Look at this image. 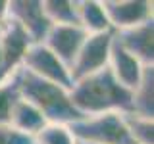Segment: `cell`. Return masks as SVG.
Listing matches in <instances>:
<instances>
[{
  "mask_svg": "<svg viewBox=\"0 0 154 144\" xmlns=\"http://www.w3.org/2000/svg\"><path fill=\"white\" fill-rule=\"evenodd\" d=\"M133 144H154V119L135 113H123Z\"/></svg>",
  "mask_w": 154,
  "mask_h": 144,
  "instance_id": "cell-16",
  "label": "cell"
},
{
  "mask_svg": "<svg viewBox=\"0 0 154 144\" xmlns=\"http://www.w3.org/2000/svg\"><path fill=\"white\" fill-rule=\"evenodd\" d=\"M10 21L16 23L33 44L45 40L52 27L42 8V0H10Z\"/></svg>",
  "mask_w": 154,
  "mask_h": 144,
  "instance_id": "cell-7",
  "label": "cell"
},
{
  "mask_svg": "<svg viewBox=\"0 0 154 144\" xmlns=\"http://www.w3.org/2000/svg\"><path fill=\"white\" fill-rule=\"evenodd\" d=\"M33 144H77L75 134L66 123H46L33 136Z\"/></svg>",
  "mask_w": 154,
  "mask_h": 144,
  "instance_id": "cell-15",
  "label": "cell"
},
{
  "mask_svg": "<svg viewBox=\"0 0 154 144\" xmlns=\"http://www.w3.org/2000/svg\"><path fill=\"white\" fill-rule=\"evenodd\" d=\"M116 40L146 67H154V21L129 31L114 33Z\"/></svg>",
  "mask_w": 154,
  "mask_h": 144,
  "instance_id": "cell-10",
  "label": "cell"
},
{
  "mask_svg": "<svg viewBox=\"0 0 154 144\" xmlns=\"http://www.w3.org/2000/svg\"><path fill=\"white\" fill-rule=\"evenodd\" d=\"M17 83H19L21 98L29 100L35 108L41 110V113L46 117L48 123L71 125L83 117L73 108L69 90L64 88V86L42 81L23 69L17 71Z\"/></svg>",
  "mask_w": 154,
  "mask_h": 144,
  "instance_id": "cell-2",
  "label": "cell"
},
{
  "mask_svg": "<svg viewBox=\"0 0 154 144\" xmlns=\"http://www.w3.org/2000/svg\"><path fill=\"white\" fill-rule=\"evenodd\" d=\"M69 129L77 140L93 144H133L125 125V117L119 112L81 117L79 121L71 123Z\"/></svg>",
  "mask_w": 154,
  "mask_h": 144,
  "instance_id": "cell-3",
  "label": "cell"
},
{
  "mask_svg": "<svg viewBox=\"0 0 154 144\" xmlns=\"http://www.w3.org/2000/svg\"><path fill=\"white\" fill-rule=\"evenodd\" d=\"M114 42V33H102V35H89L85 38L81 50L77 52L73 64H71V79L79 81L98 71L108 69L110 50Z\"/></svg>",
  "mask_w": 154,
  "mask_h": 144,
  "instance_id": "cell-5",
  "label": "cell"
},
{
  "mask_svg": "<svg viewBox=\"0 0 154 144\" xmlns=\"http://www.w3.org/2000/svg\"><path fill=\"white\" fill-rule=\"evenodd\" d=\"M129 113L154 119V67L146 71L141 86L131 94V112Z\"/></svg>",
  "mask_w": 154,
  "mask_h": 144,
  "instance_id": "cell-13",
  "label": "cell"
},
{
  "mask_svg": "<svg viewBox=\"0 0 154 144\" xmlns=\"http://www.w3.org/2000/svg\"><path fill=\"white\" fill-rule=\"evenodd\" d=\"M0 144H33V140L14 131L10 125H0Z\"/></svg>",
  "mask_w": 154,
  "mask_h": 144,
  "instance_id": "cell-18",
  "label": "cell"
},
{
  "mask_svg": "<svg viewBox=\"0 0 154 144\" xmlns=\"http://www.w3.org/2000/svg\"><path fill=\"white\" fill-rule=\"evenodd\" d=\"M77 4L79 0H42V8L50 25H79Z\"/></svg>",
  "mask_w": 154,
  "mask_h": 144,
  "instance_id": "cell-14",
  "label": "cell"
},
{
  "mask_svg": "<svg viewBox=\"0 0 154 144\" xmlns=\"http://www.w3.org/2000/svg\"><path fill=\"white\" fill-rule=\"evenodd\" d=\"M10 21V0H0V31Z\"/></svg>",
  "mask_w": 154,
  "mask_h": 144,
  "instance_id": "cell-19",
  "label": "cell"
},
{
  "mask_svg": "<svg viewBox=\"0 0 154 144\" xmlns=\"http://www.w3.org/2000/svg\"><path fill=\"white\" fill-rule=\"evenodd\" d=\"M69 96L73 108L83 117L108 112H131V92L116 83L108 69L75 81L69 88Z\"/></svg>",
  "mask_w": 154,
  "mask_h": 144,
  "instance_id": "cell-1",
  "label": "cell"
},
{
  "mask_svg": "<svg viewBox=\"0 0 154 144\" xmlns=\"http://www.w3.org/2000/svg\"><path fill=\"white\" fill-rule=\"evenodd\" d=\"M77 144H93V142H85V140H77Z\"/></svg>",
  "mask_w": 154,
  "mask_h": 144,
  "instance_id": "cell-20",
  "label": "cell"
},
{
  "mask_svg": "<svg viewBox=\"0 0 154 144\" xmlns=\"http://www.w3.org/2000/svg\"><path fill=\"white\" fill-rule=\"evenodd\" d=\"M102 6L114 33L129 31L154 21V4L150 0H104Z\"/></svg>",
  "mask_w": 154,
  "mask_h": 144,
  "instance_id": "cell-6",
  "label": "cell"
},
{
  "mask_svg": "<svg viewBox=\"0 0 154 144\" xmlns=\"http://www.w3.org/2000/svg\"><path fill=\"white\" fill-rule=\"evenodd\" d=\"M21 69L27 73L38 77L42 81L54 83L58 86H64L69 90L73 86V79H71V71L58 56H54L42 42L31 44L23 54L21 60Z\"/></svg>",
  "mask_w": 154,
  "mask_h": 144,
  "instance_id": "cell-4",
  "label": "cell"
},
{
  "mask_svg": "<svg viewBox=\"0 0 154 144\" xmlns=\"http://www.w3.org/2000/svg\"><path fill=\"white\" fill-rule=\"evenodd\" d=\"M150 67H146L144 64L137 60L133 54H129L125 48L116 40L112 42V50H110V60H108V71L114 77V81L118 83L122 88H125L127 92H135L141 86L144 75Z\"/></svg>",
  "mask_w": 154,
  "mask_h": 144,
  "instance_id": "cell-8",
  "label": "cell"
},
{
  "mask_svg": "<svg viewBox=\"0 0 154 144\" xmlns=\"http://www.w3.org/2000/svg\"><path fill=\"white\" fill-rule=\"evenodd\" d=\"M87 37L89 35L79 25H52L48 29L42 44L54 56L60 58L67 67H71Z\"/></svg>",
  "mask_w": 154,
  "mask_h": 144,
  "instance_id": "cell-9",
  "label": "cell"
},
{
  "mask_svg": "<svg viewBox=\"0 0 154 144\" xmlns=\"http://www.w3.org/2000/svg\"><path fill=\"white\" fill-rule=\"evenodd\" d=\"M19 69H21V67H19ZM17 71L10 77V79L4 81V83H0V125H8L14 104L21 98L19 83H17Z\"/></svg>",
  "mask_w": 154,
  "mask_h": 144,
  "instance_id": "cell-17",
  "label": "cell"
},
{
  "mask_svg": "<svg viewBox=\"0 0 154 144\" xmlns=\"http://www.w3.org/2000/svg\"><path fill=\"white\" fill-rule=\"evenodd\" d=\"M46 123L48 121H46L45 115L41 113V110L35 108V106L25 98H19L17 102L14 104L12 113H10V121H8V125L14 131H17L19 134H23V136H29L31 140Z\"/></svg>",
  "mask_w": 154,
  "mask_h": 144,
  "instance_id": "cell-11",
  "label": "cell"
},
{
  "mask_svg": "<svg viewBox=\"0 0 154 144\" xmlns=\"http://www.w3.org/2000/svg\"><path fill=\"white\" fill-rule=\"evenodd\" d=\"M77 23L87 35L114 33L100 0H79V4H77Z\"/></svg>",
  "mask_w": 154,
  "mask_h": 144,
  "instance_id": "cell-12",
  "label": "cell"
}]
</instances>
